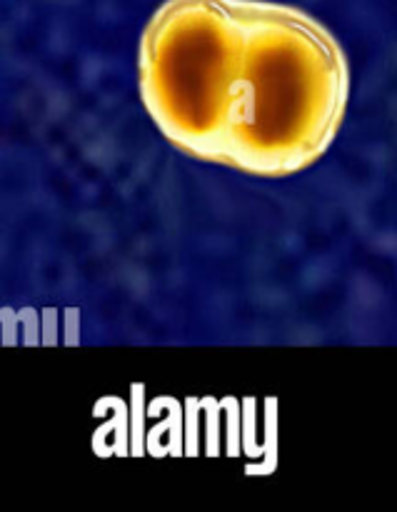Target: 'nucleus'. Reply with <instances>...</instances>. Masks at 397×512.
<instances>
[{"instance_id": "obj_1", "label": "nucleus", "mask_w": 397, "mask_h": 512, "mask_svg": "<svg viewBox=\"0 0 397 512\" xmlns=\"http://www.w3.org/2000/svg\"><path fill=\"white\" fill-rule=\"evenodd\" d=\"M138 88L180 153L285 178L338 135L350 68L335 35L293 5L165 0L140 38Z\"/></svg>"}]
</instances>
